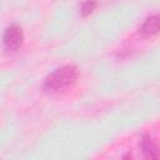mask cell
<instances>
[{"mask_svg": "<svg viewBox=\"0 0 160 160\" xmlns=\"http://www.w3.org/2000/svg\"><path fill=\"white\" fill-rule=\"evenodd\" d=\"M98 6V1L96 0H86L85 2H82L81 5V9H80V12L82 16H86L89 14H91Z\"/></svg>", "mask_w": 160, "mask_h": 160, "instance_id": "5", "label": "cell"}, {"mask_svg": "<svg viewBox=\"0 0 160 160\" xmlns=\"http://www.w3.org/2000/svg\"><path fill=\"white\" fill-rule=\"evenodd\" d=\"M139 146H140V150H141L144 158H146V159H158L159 158L158 142L150 135H148V134L142 135Z\"/></svg>", "mask_w": 160, "mask_h": 160, "instance_id": "3", "label": "cell"}, {"mask_svg": "<svg viewBox=\"0 0 160 160\" xmlns=\"http://www.w3.org/2000/svg\"><path fill=\"white\" fill-rule=\"evenodd\" d=\"M78 79V68L75 65H64L51 72L44 81V89L48 91H60L71 86Z\"/></svg>", "mask_w": 160, "mask_h": 160, "instance_id": "1", "label": "cell"}, {"mask_svg": "<svg viewBox=\"0 0 160 160\" xmlns=\"http://www.w3.org/2000/svg\"><path fill=\"white\" fill-rule=\"evenodd\" d=\"M24 40V34L20 26L18 25H10L2 36L4 46L8 51H16L21 45Z\"/></svg>", "mask_w": 160, "mask_h": 160, "instance_id": "2", "label": "cell"}, {"mask_svg": "<svg viewBox=\"0 0 160 160\" xmlns=\"http://www.w3.org/2000/svg\"><path fill=\"white\" fill-rule=\"evenodd\" d=\"M159 31V16L158 15H152L149 16L142 25L139 28V34L144 38H150L156 35Z\"/></svg>", "mask_w": 160, "mask_h": 160, "instance_id": "4", "label": "cell"}]
</instances>
